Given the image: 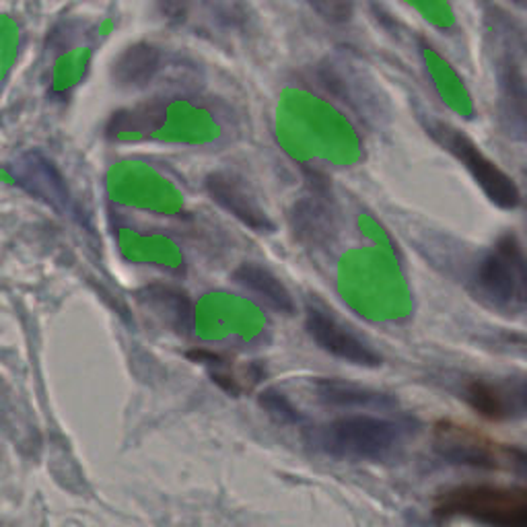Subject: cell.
<instances>
[{
  "instance_id": "cell-15",
  "label": "cell",
  "mask_w": 527,
  "mask_h": 527,
  "mask_svg": "<svg viewBox=\"0 0 527 527\" xmlns=\"http://www.w3.org/2000/svg\"><path fill=\"white\" fill-rule=\"evenodd\" d=\"M260 404L262 408H266V413L270 416H274L278 423L284 424H299L301 414L299 410L293 406V402L276 390H266L260 395Z\"/></svg>"
},
{
  "instance_id": "cell-9",
  "label": "cell",
  "mask_w": 527,
  "mask_h": 527,
  "mask_svg": "<svg viewBox=\"0 0 527 527\" xmlns=\"http://www.w3.org/2000/svg\"><path fill=\"white\" fill-rule=\"evenodd\" d=\"M15 177H17V182L29 194H34V196L44 200V203H48L56 211H65L68 203H71L66 184L60 177L58 169L48 159H44L42 154H25L17 165Z\"/></svg>"
},
{
  "instance_id": "cell-6",
  "label": "cell",
  "mask_w": 527,
  "mask_h": 527,
  "mask_svg": "<svg viewBox=\"0 0 527 527\" xmlns=\"http://www.w3.org/2000/svg\"><path fill=\"white\" fill-rule=\"evenodd\" d=\"M462 398L488 421H515L525 416L523 379H472L463 385Z\"/></svg>"
},
{
  "instance_id": "cell-7",
  "label": "cell",
  "mask_w": 527,
  "mask_h": 527,
  "mask_svg": "<svg viewBox=\"0 0 527 527\" xmlns=\"http://www.w3.org/2000/svg\"><path fill=\"white\" fill-rule=\"evenodd\" d=\"M305 328L309 336L315 340V344L322 351L338 356V359L353 363L361 367H379L382 365V356L367 343L353 334L351 330L344 328L334 315L322 312L317 307H309L305 315Z\"/></svg>"
},
{
  "instance_id": "cell-13",
  "label": "cell",
  "mask_w": 527,
  "mask_h": 527,
  "mask_svg": "<svg viewBox=\"0 0 527 527\" xmlns=\"http://www.w3.org/2000/svg\"><path fill=\"white\" fill-rule=\"evenodd\" d=\"M157 71V54L151 48H132L122 56L115 68L118 79L126 85H143Z\"/></svg>"
},
{
  "instance_id": "cell-4",
  "label": "cell",
  "mask_w": 527,
  "mask_h": 527,
  "mask_svg": "<svg viewBox=\"0 0 527 527\" xmlns=\"http://www.w3.org/2000/svg\"><path fill=\"white\" fill-rule=\"evenodd\" d=\"M433 447L443 460L462 466L513 472V474L525 472L523 449L501 443L468 424L453 421L437 423L433 431Z\"/></svg>"
},
{
  "instance_id": "cell-1",
  "label": "cell",
  "mask_w": 527,
  "mask_h": 527,
  "mask_svg": "<svg viewBox=\"0 0 527 527\" xmlns=\"http://www.w3.org/2000/svg\"><path fill=\"white\" fill-rule=\"evenodd\" d=\"M406 421L379 414H346L312 431V443L346 460L379 462L393 455L410 435Z\"/></svg>"
},
{
  "instance_id": "cell-14",
  "label": "cell",
  "mask_w": 527,
  "mask_h": 527,
  "mask_svg": "<svg viewBox=\"0 0 527 527\" xmlns=\"http://www.w3.org/2000/svg\"><path fill=\"white\" fill-rule=\"evenodd\" d=\"M149 301L157 305L159 312L167 313V322L175 323L177 330H185L192 322V305L184 293L174 289H146Z\"/></svg>"
},
{
  "instance_id": "cell-11",
  "label": "cell",
  "mask_w": 527,
  "mask_h": 527,
  "mask_svg": "<svg viewBox=\"0 0 527 527\" xmlns=\"http://www.w3.org/2000/svg\"><path fill=\"white\" fill-rule=\"evenodd\" d=\"M234 278L237 284H242L245 291H250L255 299H260L274 312L284 315L294 312V301L289 289L268 268H262L258 264H242Z\"/></svg>"
},
{
  "instance_id": "cell-3",
  "label": "cell",
  "mask_w": 527,
  "mask_h": 527,
  "mask_svg": "<svg viewBox=\"0 0 527 527\" xmlns=\"http://www.w3.org/2000/svg\"><path fill=\"white\" fill-rule=\"evenodd\" d=\"M476 293L492 307L502 312H523L527 297L525 254L517 235H502L484 258L474 274Z\"/></svg>"
},
{
  "instance_id": "cell-10",
  "label": "cell",
  "mask_w": 527,
  "mask_h": 527,
  "mask_svg": "<svg viewBox=\"0 0 527 527\" xmlns=\"http://www.w3.org/2000/svg\"><path fill=\"white\" fill-rule=\"evenodd\" d=\"M317 400L323 404L346 410H392L395 402L382 392L369 387L343 382V379H317L315 382Z\"/></svg>"
},
{
  "instance_id": "cell-5",
  "label": "cell",
  "mask_w": 527,
  "mask_h": 527,
  "mask_svg": "<svg viewBox=\"0 0 527 527\" xmlns=\"http://www.w3.org/2000/svg\"><path fill=\"white\" fill-rule=\"evenodd\" d=\"M426 128H429V134L447 153H452L468 169L470 175L474 177L476 184H480V188L484 190L491 203L501 208H515L522 203V194H519L517 184L502 172L497 163L488 159L472 138L443 122H433Z\"/></svg>"
},
{
  "instance_id": "cell-12",
  "label": "cell",
  "mask_w": 527,
  "mask_h": 527,
  "mask_svg": "<svg viewBox=\"0 0 527 527\" xmlns=\"http://www.w3.org/2000/svg\"><path fill=\"white\" fill-rule=\"evenodd\" d=\"M190 359L200 363L211 373L214 383H219L224 392L234 395L252 390V385L258 383L262 377V371L255 365H239L234 359H227V356L216 353L194 351L190 353Z\"/></svg>"
},
{
  "instance_id": "cell-2",
  "label": "cell",
  "mask_w": 527,
  "mask_h": 527,
  "mask_svg": "<svg viewBox=\"0 0 527 527\" xmlns=\"http://www.w3.org/2000/svg\"><path fill=\"white\" fill-rule=\"evenodd\" d=\"M435 515L468 517L499 527H523L527 523V492L517 486H457L439 494Z\"/></svg>"
},
{
  "instance_id": "cell-8",
  "label": "cell",
  "mask_w": 527,
  "mask_h": 527,
  "mask_svg": "<svg viewBox=\"0 0 527 527\" xmlns=\"http://www.w3.org/2000/svg\"><path fill=\"white\" fill-rule=\"evenodd\" d=\"M206 192L221 208L247 224L255 234H273L274 223L260 206L254 194L239 177L231 174H211L206 177Z\"/></svg>"
},
{
  "instance_id": "cell-17",
  "label": "cell",
  "mask_w": 527,
  "mask_h": 527,
  "mask_svg": "<svg viewBox=\"0 0 527 527\" xmlns=\"http://www.w3.org/2000/svg\"><path fill=\"white\" fill-rule=\"evenodd\" d=\"M513 3H517L519 6H523V3H525V0H513Z\"/></svg>"
},
{
  "instance_id": "cell-16",
  "label": "cell",
  "mask_w": 527,
  "mask_h": 527,
  "mask_svg": "<svg viewBox=\"0 0 527 527\" xmlns=\"http://www.w3.org/2000/svg\"><path fill=\"white\" fill-rule=\"evenodd\" d=\"M307 5L325 21L332 23L348 21L354 9V0H307Z\"/></svg>"
}]
</instances>
